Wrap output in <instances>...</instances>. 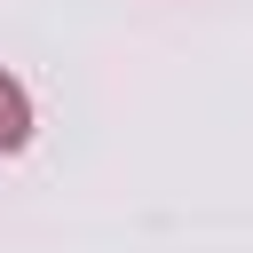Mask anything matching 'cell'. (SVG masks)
I'll return each instance as SVG.
<instances>
[{
    "label": "cell",
    "mask_w": 253,
    "mask_h": 253,
    "mask_svg": "<svg viewBox=\"0 0 253 253\" xmlns=\"http://www.w3.org/2000/svg\"><path fill=\"white\" fill-rule=\"evenodd\" d=\"M24 134H32V103H24V87L0 71V150H24Z\"/></svg>",
    "instance_id": "cell-1"
}]
</instances>
